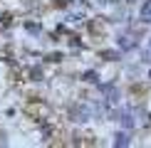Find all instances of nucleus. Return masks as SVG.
I'll use <instances>...</instances> for the list:
<instances>
[{
    "mask_svg": "<svg viewBox=\"0 0 151 148\" xmlns=\"http://www.w3.org/2000/svg\"><path fill=\"white\" fill-rule=\"evenodd\" d=\"M141 20L146 22V25H151V0L144 3V8H141Z\"/></svg>",
    "mask_w": 151,
    "mask_h": 148,
    "instance_id": "1",
    "label": "nucleus"
},
{
    "mask_svg": "<svg viewBox=\"0 0 151 148\" xmlns=\"http://www.w3.org/2000/svg\"><path fill=\"white\" fill-rule=\"evenodd\" d=\"M114 146H129V133H116L114 136Z\"/></svg>",
    "mask_w": 151,
    "mask_h": 148,
    "instance_id": "2",
    "label": "nucleus"
},
{
    "mask_svg": "<svg viewBox=\"0 0 151 148\" xmlns=\"http://www.w3.org/2000/svg\"><path fill=\"white\" fill-rule=\"evenodd\" d=\"M119 45H122L124 49H129L131 45H134V42H131V37H122V42H119Z\"/></svg>",
    "mask_w": 151,
    "mask_h": 148,
    "instance_id": "3",
    "label": "nucleus"
},
{
    "mask_svg": "<svg viewBox=\"0 0 151 148\" xmlns=\"http://www.w3.org/2000/svg\"><path fill=\"white\" fill-rule=\"evenodd\" d=\"M144 57H146V59L151 62V45H149V49H146V54H144Z\"/></svg>",
    "mask_w": 151,
    "mask_h": 148,
    "instance_id": "4",
    "label": "nucleus"
},
{
    "mask_svg": "<svg viewBox=\"0 0 151 148\" xmlns=\"http://www.w3.org/2000/svg\"><path fill=\"white\" fill-rule=\"evenodd\" d=\"M149 79H151V72H149Z\"/></svg>",
    "mask_w": 151,
    "mask_h": 148,
    "instance_id": "5",
    "label": "nucleus"
}]
</instances>
